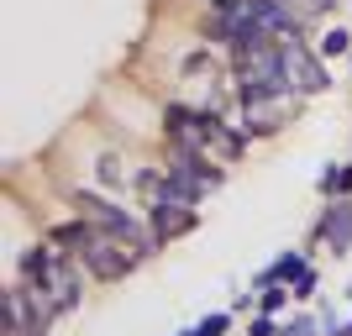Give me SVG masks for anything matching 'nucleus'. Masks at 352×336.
<instances>
[{"instance_id":"obj_1","label":"nucleus","mask_w":352,"mask_h":336,"mask_svg":"<svg viewBox=\"0 0 352 336\" xmlns=\"http://www.w3.org/2000/svg\"><path fill=\"white\" fill-rule=\"evenodd\" d=\"M47 242H53V247H63L79 268H89L100 284H116V278H126L137 263H142V258H137L121 236H111L105 226H95V221H85V216L53 226V232H47Z\"/></svg>"},{"instance_id":"obj_2","label":"nucleus","mask_w":352,"mask_h":336,"mask_svg":"<svg viewBox=\"0 0 352 336\" xmlns=\"http://www.w3.org/2000/svg\"><path fill=\"white\" fill-rule=\"evenodd\" d=\"M163 137H168V147L206 153L216 163H236L248 153V132H232L221 121V111H195V105H168L163 111Z\"/></svg>"},{"instance_id":"obj_3","label":"nucleus","mask_w":352,"mask_h":336,"mask_svg":"<svg viewBox=\"0 0 352 336\" xmlns=\"http://www.w3.org/2000/svg\"><path fill=\"white\" fill-rule=\"evenodd\" d=\"M21 278L27 284H37V289L58 305V315H69V310H79V300H85V284H79V268H74L69 252H53V247H32L27 258H21Z\"/></svg>"},{"instance_id":"obj_4","label":"nucleus","mask_w":352,"mask_h":336,"mask_svg":"<svg viewBox=\"0 0 352 336\" xmlns=\"http://www.w3.org/2000/svg\"><path fill=\"white\" fill-rule=\"evenodd\" d=\"M289 63H284V43L274 53H258V58H236V100H274V95H289Z\"/></svg>"},{"instance_id":"obj_5","label":"nucleus","mask_w":352,"mask_h":336,"mask_svg":"<svg viewBox=\"0 0 352 336\" xmlns=\"http://www.w3.org/2000/svg\"><path fill=\"white\" fill-rule=\"evenodd\" d=\"M74 205H79V216H85V221H95V226H105L111 236H121V242H126L137 258H147V252L158 247V236L142 232V221H137L132 210H121V205L100 200V194H74Z\"/></svg>"},{"instance_id":"obj_6","label":"nucleus","mask_w":352,"mask_h":336,"mask_svg":"<svg viewBox=\"0 0 352 336\" xmlns=\"http://www.w3.org/2000/svg\"><path fill=\"white\" fill-rule=\"evenodd\" d=\"M6 305H11V336H47V326H53V315H58V305H53L37 284H27V278L11 289Z\"/></svg>"},{"instance_id":"obj_7","label":"nucleus","mask_w":352,"mask_h":336,"mask_svg":"<svg viewBox=\"0 0 352 336\" xmlns=\"http://www.w3.org/2000/svg\"><path fill=\"white\" fill-rule=\"evenodd\" d=\"M284 63H289V85L300 95H326L331 89V74H326V58L300 37H284Z\"/></svg>"},{"instance_id":"obj_8","label":"nucleus","mask_w":352,"mask_h":336,"mask_svg":"<svg viewBox=\"0 0 352 336\" xmlns=\"http://www.w3.org/2000/svg\"><path fill=\"white\" fill-rule=\"evenodd\" d=\"M300 111V95H274V100H252V105H242V132L248 137H274V132H284L289 126V116Z\"/></svg>"},{"instance_id":"obj_9","label":"nucleus","mask_w":352,"mask_h":336,"mask_svg":"<svg viewBox=\"0 0 352 336\" xmlns=\"http://www.w3.org/2000/svg\"><path fill=\"white\" fill-rule=\"evenodd\" d=\"M147 210H153V236H158V242H174V236L200 226V210L184 205V200H163V205H147Z\"/></svg>"},{"instance_id":"obj_10","label":"nucleus","mask_w":352,"mask_h":336,"mask_svg":"<svg viewBox=\"0 0 352 336\" xmlns=\"http://www.w3.org/2000/svg\"><path fill=\"white\" fill-rule=\"evenodd\" d=\"M321 242L337 252V258H347V252H352V200H331V205H326Z\"/></svg>"},{"instance_id":"obj_11","label":"nucleus","mask_w":352,"mask_h":336,"mask_svg":"<svg viewBox=\"0 0 352 336\" xmlns=\"http://www.w3.org/2000/svg\"><path fill=\"white\" fill-rule=\"evenodd\" d=\"M305 273V252H279V258H274V263L263 268V273H258V289H274V284H289V278H300Z\"/></svg>"},{"instance_id":"obj_12","label":"nucleus","mask_w":352,"mask_h":336,"mask_svg":"<svg viewBox=\"0 0 352 336\" xmlns=\"http://www.w3.org/2000/svg\"><path fill=\"white\" fill-rule=\"evenodd\" d=\"M321 194L326 200H347L352 194V163H331L321 174Z\"/></svg>"},{"instance_id":"obj_13","label":"nucleus","mask_w":352,"mask_h":336,"mask_svg":"<svg viewBox=\"0 0 352 336\" xmlns=\"http://www.w3.org/2000/svg\"><path fill=\"white\" fill-rule=\"evenodd\" d=\"M316 53H321V58H347L352 53V32L347 27H326L321 43H316Z\"/></svg>"},{"instance_id":"obj_14","label":"nucleus","mask_w":352,"mask_h":336,"mask_svg":"<svg viewBox=\"0 0 352 336\" xmlns=\"http://www.w3.org/2000/svg\"><path fill=\"white\" fill-rule=\"evenodd\" d=\"M95 179H100L105 190H121V184H126V168H121V158H116V153H105V158L95 163Z\"/></svg>"},{"instance_id":"obj_15","label":"nucleus","mask_w":352,"mask_h":336,"mask_svg":"<svg viewBox=\"0 0 352 336\" xmlns=\"http://www.w3.org/2000/svg\"><path fill=\"white\" fill-rule=\"evenodd\" d=\"M232 331V315H226V310H216V315H206V321L195 326V336H226Z\"/></svg>"},{"instance_id":"obj_16","label":"nucleus","mask_w":352,"mask_h":336,"mask_svg":"<svg viewBox=\"0 0 352 336\" xmlns=\"http://www.w3.org/2000/svg\"><path fill=\"white\" fill-rule=\"evenodd\" d=\"M279 336H321V326L310 321V315H294V321L279 326Z\"/></svg>"},{"instance_id":"obj_17","label":"nucleus","mask_w":352,"mask_h":336,"mask_svg":"<svg viewBox=\"0 0 352 336\" xmlns=\"http://www.w3.org/2000/svg\"><path fill=\"white\" fill-rule=\"evenodd\" d=\"M289 289H294V300H310V289H316V268H310V263H305V273L294 278Z\"/></svg>"},{"instance_id":"obj_18","label":"nucleus","mask_w":352,"mask_h":336,"mask_svg":"<svg viewBox=\"0 0 352 336\" xmlns=\"http://www.w3.org/2000/svg\"><path fill=\"white\" fill-rule=\"evenodd\" d=\"M248 336H279V326H274V315H258V321L248 326Z\"/></svg>"},{"instance_id":"obj_19","label":"nucleus","mask_w":352,"mask_h":336,"mask_svg":"<svg viewBox=\"0 0 352 336\" xmlns=\"http://www.w3.org/2000/svg\"><path fill=\"white\" fill-rule=\"evenodd\" d=\"M326 336H352V315H347V321H342V326H331V331H326Z\"/></svg>"},{"instance_id":"obj_20","label":"nucleus","mask_w":352,"mask_h":336,"mask_svg":"<svg viewBox=\"0 0 352 336\" xmlns=\"http://www.w3.org/2000/svg\"><path fill=\"white\" fill-rule=\"evenodd\" d=\"M300 5H310V11H326V5H331V0H300Z\"/></svg>"},{"instance_id":"obj_21","label":"nucleus","mask_w":352,"mask_h":336,"mask_svg":"<svg viewBox=\"0 0 352 336\" xmlns=\"http://www.w3.org/2000/svg\"><path fill=\"white\" fill-rule=\"evenodd\" d=\"M347 300H352V284H347Z\"/></svg>"}]
</instances>
